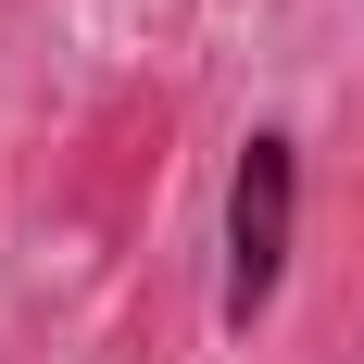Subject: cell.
<instances>
[{
    "mask_svg": "<svg viewBox=\"0 0 364 364\" xmlns=\"http://www.w3.org/2000/svg\"><path fill=\"white\" fill-rule=\"evenodd\" d=\"M289 214H301V151L264 126L239 151V176H226V327H252L277 277H289Z\"/></svg>",
    "mask_w": 364,
    "mask_h": 364,
    "instance_id": "6da1fadb",
    "label": "cell"
}]
</instances>
